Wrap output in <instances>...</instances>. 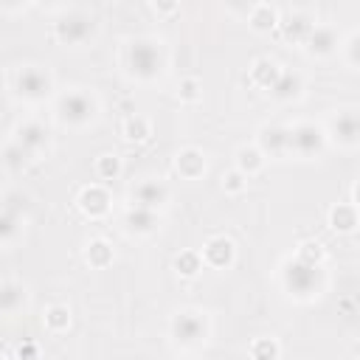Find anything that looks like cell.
I'll return each mask as SVG.
<instances>
[{
  "instance_id": "6da1fadb",
  "label": "cell",
  "mask_w": 360,
  "mask_h": 360,
  "mask_svg": "<svg viewBox=\"0 0 360 360\" xmlns=\"http://www.w3.org/2000/svg\"><path fill=\"white\" fill-rule=\"evenodd\" d=\"M166 48L158 37H132L124 45V68L135 82H158L166 73Z\"/></svg>"
},
{
  "instance_id": "7a4b0ae2",
  "label": "cell",
  "mask_w": 360,
  "mask_h": 360,
  "mask_svg": "<svg viewBox=\"0 0 360 360\" xmlns=\"http://www.w3.org/2000/svg\"><path fill=\"white\" fill-rule=\"evenodd\" d=\"M278 276H281L284 292H287L290 298H295V301H304V304L321 298V295L326 292V284H329L323 267L304 264V262H298L295 256H287V259L281 262V273H278Z\"/></svg>"
},
{
  "instance_id": "3957f363",
  "label": "cell",
  "mask_w": 360,
  "mask_h": 360,
  "mask_svg": "<svg viewBox=\"0 0 360 360\" xmlns=\"http://www.w3.org/2000/svg\"><path fill=\"white\" fill-rule=\"evenodd\" d=\"M98 112H101V104H98L96 93L84 90V87H70V90L59 93L53 101V118L68 129L90 127L98 118Z\"/></svg>"
},
{
  "instance_id": "277c9868",
  "label": "cell",
  "mask_w": 360,
  "mask_h": 360,
  "mask_svg": "<svg viewBox=\"0 0 360 360\" xmlns=\"http://www.w3.org/2000/svg\"><path fill=\"white\" fill-rule=\"evenodd\" d=\"M169 338L180 349H197L211 338V321L197 307H183L169 321Z\"/></svg>"
},
{
  "instance_id": "5b68a950",
  "label": "cell",
  "mask_w": 360,
  "mask_h": 360,
  "mask_svg": "<svg viewBox=\"0 0 360 360\" xmlns=\"http://www.w3.org/2000/svg\"><path fill=\"white\" fill-rule=\"evenodd\" d=\"M98 31V22L84 8H65V14L53 22V39L62 48H79L87 45Z\"/></svg>"
},
{
  "instance_id": "8992f818",
  "label": "cell",
  "mask_w": 360,
  "mask_h": 360,
  "mask_svg": "<svg viewBox=\"0 0 360 360\" xmlns=\"http://www.w3.org/2000/svg\"><path fill=\"white\" fill-rule=\"evenodd\" d=\"M287 129H290L287 155H292L298 160H318V158H323V152L329 146L323 124H318V121H295Z\"/></svg>"
},
{
  "instance_id": "52a82bcc",
  "label": "cell",
  "mask_w": 360,
  "mask_h": 360,
  "mask_svg": "<svg viewBox=\"0 0 360 360\" xmlns=\"http://www.w3.org/2000/svg\"><path fill=\"white\" fill-rule=\"evenodd\" d=\"M14 93L22 98V101H31V104H42L53 96V73L42 65H20L17 73H14Z\"/></svg>"
},
{
  "instance_id": "ba28073f",
  "label": "cell",
  "mask_w": 360,
  "mask_h": 360,
  "mask_svg": "<svg viewBox=\"0 0 360 360\" xmlns=\"http://www.w3.org/2000/svg\"><path fill=\"white\" fill-rule=\"evenodd\" d=\"M323 132H326V141L335 143L338 149L354 152L360 146V112H357V107H340V110H335L329 115Z\"/></svg>"
},
{
  "instance_id": "9c48e42d",
  "label": "cell",
  "mask_w": 360,
  "mask_h": 360,
  "mask_svg": "<svg viewBox=\"0 0 360 360\" xmlns=\"http://www.w3.org/2000/svg\"><path fill=\"white\" fill-rule=\"evenodd\" d=\"M76 208L87 219H104L112 211V191L104 183H87L76 194Z\"/></svg>"
},
{
  "instance_id": "30bf717a",
  "label": "cell",
  "mask_w": 360,
  "mask_h": 360,
  "mask_svg": "<svg viewBox=\"0 0 360 360\" xmlns=\"http://www.w3.org/2000/svg\"><path fill=\"white\" fill-rule=\"evenodd\" d=\"M200 256H202V264L208 270H231L236 264V245H233L231 236L214 233V236H208L202 242Z\"/></svg>"
},
{
  "instance_id": "8fae6325",
  "label": "cell",
  "mask_w": 360,
  "mask_h": 360,
  "mask_svg": "<svg viewBox=\"0 0 360 360\" xmlns=\"http://www.w3.org/2000/svg\"><path fill=\"white\" fill-rule=\"evenodd\" d=\"M340 39H343V37L338 34V28H335L332 22H315V28L309 31V37H307V42H304L301 48H304L307 56H312V59H329V56L338 53Z\"/></svg>"
},
{
  "instance_id": "7c38bea8",
  "label": "cell",
  "mask_w": 360,
  "mask_h": 360,
  "mask_svg": "<svg viewBox=\"0 0 360 360\" xmlns=\"http://www.w3.org/2000/svg\"><path fill=\"white\" fill-rule=\"evenodd\" d=\"M169 197H172L169 186L158 177H146V180L135 183L132 191H129V200H132L135 208H149V211H158V214L169 202Z\"/></svg>"
},
{
  "instance_id": "4fadbf2b",
  "label": "cell",
  "mask_w": 360,
  "mask_h": 360,
  "mask_svg": "<svg viewBox=\"0 0 360 360\" xmlns=\"http://www.w3.org/2000/svg\"><path fill=\"white\" fill-rule=\"evenodd\" d=\"M312 28H315V17L309 11H304V8H292V11H281L276 31H281L284 42L301 48L307 42V37H309Z\"/></svg>"
},
{
  "instance_id": "5bb4252c",
  "label": "cell",
  "mask_w": 360,
  "mask_h": 360,
  "mask_svg": "<svg viewBox=\"0 0 360 360\" xmlns=\"http://www.w3.org/2000/svg\"><path fill=\"white\" fill-rule=\"evenodd\" d=\"M287 143H290V129L287 124H262L256 129V149L264 155V158H287Z\"/></svg>"
},
{
  "instance_id": "9a60e30c",
  "label": "cell",
  "mask_w": 360,
  "mask_h": 360,
  "mask_svg": "<svg viewBox=\"0 0 360 360\" xmlns=\"http://www.w3.org/2000/svg\"><path fill=\"white\" fill-rule=\"evenodd\" d=\"M14 143H20L28 155H42L48 146H51V132H48V127L42 124V121H34V118H28V121H20L17 127H14V138H11Z\"/></svg>"
},
{
  "instance_id": "2e32d148",
  "label": "cell",
  "mask_w": 360,
  "mask_h": 360,
  "mask_svg": "<svg viewBox=\"0 0 360 360\" xmlns=\"http://www.w3.org/2000/svg\"><path fill=\"white\" fill-rule=\"evenodd\" d=\"M174 172L180 180H200L208 172V158L200 146H183L174 152Z\"/></svg>"
},
{
  "instance_id": "e0dca14e",
  "label": "cell",
  "mask_w": 360,
  "mask_h": 360,
  "mask_svg": "<svg viewBox=\"0 0 360 360\" xmlns=\"http://www.w3.org/2000/svg\"><path fill=\"white\" fill-rule=\"evenodd\" d=\"M281 70H284V65H281L278 59H273V56H256V59L250 62V68H248V82H250L253 87L270 93L273 84L278 82Z\"/></svg>"
},
{
  "instance_id": "ac0fdd59",
  "label": "cell",
  "mask_w": 360,
  "mask_h": 360,
  "mask_svg": "<svg viewBox=\"0 0 360 360\" xmlns=\"http://www.w3.org/2000/svg\"><path fill=\"white\" fill-rule=\"evenodd\" d=\"M278 17H281V8L273 3H250L245 11L248 28L256 34H273L278 28Z\"/></svg>"
},
{
  "instance_id": "d6986e66",
  "label": "cell",
  "mask_w": 360,
  "mask_h": 360,
  "mask_svg": "<svg viewBox=\"0 0 360 360\" xmlns=\"http://www.w3.org/2000/svg\"><path fill=\"white\" fill-rule=\"evenodd\" d=\"M326 225L338 233V236H352L357 233L360 228V211L354 202H335L329 208V217H326Z\"/></svg>"
},
{
  "instance_id": "ffe728a7",
  "label": "cell",
  "mask_w": 360,
  "mask_h": 360,
  "mask_svg": "<svg viewBox=\"0 0 360 360\" xmlns=\"http://www.w3.org/2000/svg\"><path fill=\"white\" fill-rule=\"evenodd\" d=\"M124 231L127 233H135V236H149L160 228V214L158 211H149V208H135L129 205L124 211Z\"/></svg>"
},
{
  "instance_id": "44dd1931",
  "label": "cell",
  "mask_w": 360,
  "mask_h": 360,
  "mask_svg": "<svg viewBox=\"0 0 360 360\" xmlns=\"http://www.w3.org/2000/svg\"><path fill=\"white\" fill-rule=\"evenodd\" d=\"M82 256H84V262H87L90 270H107V267L115 262V248H112L110 239H104V236H93V239L84 242Z\"/></svg>"
},
{
  "instance_id": "7402d4cb",
  "label": "cell",
  "mask_w": 360,
  "mask_h": 360,
  "mask_svg": "<svg viewBox=\"0 0 360 360\" xmlns=\"http://www.w3.org/2000/svg\"><path fill=\"white\" fill-rule=\"evenodd\" d=\"M28 307V287L17 278L0 281V315H14Z\"/></svg>"
},
{
  "instance_id": "603a6c76",
  "label": "cell",
  "mask_w": 360,
  "mask_h": 360,
  "mask_svg": "<svg viewBox=\"0 0 360 360\" xmlns=\"http://www.w3.org/2000/svg\"><path fill=\"white\" fill-rule=\"evenodd\" d=\"M304 90H307L304 76H301L298 70L284 68V70H281V76H278V82L273 84L270 96H273L276 101H298V98L304 96Z\"/></svg>"
},
{
  "instance_id": "cb8c5ba5",
  "label": "cell",
  "mask_w": 360,
  "mask_h": 360,
  "mask_svg": "<svg viewBox=\"0 0 360 360\" xmlns=\"http://www.w3.org/2000/svg\"><path fill=\"white\" fill-rule=\"evenodd\" d=\"M264 163H267V158H264L253 143H242V146L233 152V169H236L239 174H245L248 180L256 177V174H262Z\"/></svg>"
},
{
  "instance_id": "d4e9b609",
  "label": "cell",
  "mask_w": 360,
  "mask_h": 360,
  "mask_svg": "<svg viewBox=\"0 0 360 360\" xmlns=\"http://www.w3.org/2000/svg\"><path fill=\"white\" fill-rule=\"evenodd\" d=\"M121 135L127 143H146L152 138V121L141 112H129L121 124Z\"/></svg>"
},
{
  "instance_id": "484cf974",
  "label": "cell",
  "mask_w": 360,
  "mask_h": 360,
  "mask_svg": "<svg viewBox=\"0 0 360 360\" xmlns=\"http://www.w3.org/2000/svg\"><path fill=\"white\" fill-rule=\"evenodd\" d=\"M73 323V312L68 304H48L45 312H42V326L51 332V335H65Z\"/></svg>"
},
{
  "instance_id": "4316f807",
  "label": "cell",
  "mask_w": 360,
  "mask_h": 360,
  "mask_svg": "<svg viewBox=\"0 0 360 360\" xmlns=\"http://www.w3.org/2000/svg\"><path fill=\"white\" fill-rule=\"evenodd\" d=\"M172 270H174L180 278H197V276L205 270L200 250H197V248H186V250H180V253L172 259Z\"/></svg>"
},
{
  "instance_id": "83f0119b",
  "label": "cell",
  "mask_w": 360,
  "mask_h": 360,
  "mask_svg": "<svg viewBox=\"0 0 360 360\" xmlns=\"http://www.w3.org/2000/svg\"><path fill=\"white\" fill-rule=\"evenodd\" d=\"M93 172H96V177L107 186V183H112V180L121 177L124 163H121V158H118L115 152H101V155L93 160Z\"/></svg>"
},
{
  "instance_id": "f1b7e54d",
  "label": "cell",
  "mask_w": 360,
  "mask_h": 360,
  "mask_svg": "<svg viewBox=\"0 0 360 360\" xmlns=\"http://www.w3.org/2000/svg\"><path fill=\"white\" fill-rule=\"evenodd\" d=\"M248 357L250 360H278L281 357V343L273 335H259L248 343Z\"/></svg>"
},
{
  "instance_id": "f546056e",
  "label": "cell",
  "mask_w": 360,
  "mask_h": 360,
  "mask_svg": "<svg viewBox=\"0 0 360 360\" xmlns=\"http://www.w3.org/2000/svg\"><path fill=\"white\" fill-rule=\"evenodd\" d=\"M292 256H295L298 262H304V264L323 267V262H326V248H323V242H318V239H304V242L295 248Z\"/></svg>"
},
{
  "instance_id": "4dcf8cb0",
  "label": "cell",
  "mask_w": 360,
  "mask_h": 360,
  "mask_svg": "<svg viewBox=\"0 0 360 360\" xmlns=\"http://www.w3.org/2000/svg\"><path fill=\"white\" fill-rule=\"evenodd\" d=\"M340 59L346 62L349 70H357L360 68V31H349L343 39H340V48H338Z\"/></svg>"
},
{
  "instance_id": "1f68e13d",
  "label": "cell",
  "mask_w": 360,
  "mask_h": 360,
  "mask_svg": "<svg viewBox=\"0 0 360 360\" xmlns=\"http://www.w3.org/2000/svg\"><path fill=\"white\" fill-rule=\"evenodd\" d=\"M0 160L6 163V169H11V172H22L31 160H34V155H28L20 143H14V141H8L6 146H3V155H0Z\"/></svg>"
},
{
  "instance_id": "d6a6232c",
  "label": "cell",
  "mask_w": 360,
  "mask_h": 360,
  "mask_svg": "<svg viewBox=\"0 0 360 360\" xmlns=\"http://www.w3.org/2000/svg\"><path fill=\"white\" fill-rule=\"evenodd\" d=\"M174 93L183 104H197V101H202V82L197 76H180Z\"/></svg>"
},
{
  "instance_id": "836d02e7",
  "label": "cell",
  "mask_w": 360,
  "mask_h": 360,
  "mask_svg": "<svg viewBox=\"0 0 360 360\" xmlns=\"http://www.w3.org/2000/svg\"><path fill=\"white\" fill-rule=\"evenodd\" d=\"M20 231H22V219L0 208V245L14 242V239L20 236Z\"/></svg>"
},
{
  "instance_id": "e575fe53",
  "label": "cell",
  "mask_w": 360,
  "mask_h": 360,
  "mask_svg": "<svg viewBox=\"0 0 360 360\" xmlns=\"http://www.w3.org/2000/svg\"><path fill=\"white\" fill-rule=\"evenodd\" d=\"M219 186H222V191H225V194L236 197V194H242V191L248 188V177H245V174H239L236 169H228V172H222Z\"/></svg>"
},
{
  "instance_id": "d590c367",
  "label": "cell",
  "mask_w": 360,
  "mask_h": 360,
  "mask_svg": "<svg viewBox=\"0 0 360 360\" xmlns=\"http://www.w3.org/2000/svg\"><path fill=\"white\" fill-rule=\"evenodd\" d=\"M0 208L22 219V217H25V208H28V197L20 194V191H11V194H6V197L0 200Z\"/></svg>"
},
{
  "instance_id": "8d00e7d4",
  "label": "cell",
  "mask_w": 360,
  "mask_h": 360,
  "mask_svg": "<svg viewBox=\"0 0 360 360\" xmlns=\"http://www.w3.org/2000/svg\"><path fill=\"white\" fill-rule=\"evenodd\" d=\"M149 11H155L158 17H172L180 11V3L174 0H149Z\"/></svg>"
},
{
  "instance_id": "74e56055",
  "label": "cell",
  "mask_w": 360,
  "mask_h": 360,
  "mask_svg": "<svg viewBox=\"0 0 360 360\" xmlns=\"http://www.w3.org/2000/svg\"><path fill=\"white\" fill-rule=\"evenodd\" d=\"M14 357H17V360H39V343L22 340V343L17 346V352H14Z\"/></svg>"
},
{
  "instance_id": "f35d334b",
  "label": "cell",
  "mask_w": 360,
  "mask_h": 360,
  "mask_svg": "<svg viewBox=\"0 0 360 360\" xmlns=\"http://www.w3.org/2000/svg\"><path fill=\"white\" fill-rule=\"evenodd\" d=\"M0 360H8V357H3V354H0Z\"/></svg>"
}]
</instances>
